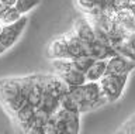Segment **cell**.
Segmentation results:
<instances>
[{"instance_id":"cell-16","label":"cell","mask_w":135,"mask_h":134,"mask_svg":"<svg viewBox=\"0 0 135 134\" xmlns=\"http://www.w3.org/2000/svg\"><path fill=\"white\" fill-rule=\"evenodd\" d=\"M16 0H0V4L2 6H14Z\"/></svg>"},{"instance_id":"cell-10","label":"cell","mask_w":135,"mask_h":134,"mask_svg":"<svg viewBox=\"0 0 135 134\" xmlns=\"http://www.w3.org/2000/svg\"><path fill=\"white\" fill-rule=\"evenodd\" d=\"M107 72V59H96L86 72L87 82H99Z\"/></svg>"},{"instance_id":"cell-18","label":"cell","mask_w":135,"mask_h":134,"mask_svg":"<svg viewBox=\"0 0 135 134\" xmlns=\"http://www.w3.org/2000/svg\"><path fill=\"white\" fill-rule=\"evenodd\" d=\"M115 134H125V131H124V130H122V128H120V130H118V131H117Z\"/></svg>"},{"instance_id":"cell-8","label":"cell","mask_w":135,"mask_h":134,"mask_svg":"<svg viewBox=\"0 0 135 134\" xmlns=\"http://www.w3.org/2000/svg\"><path fill=\"white\" fill-rule=\"evenodd\" d=\"M46 55L49 59H68V47L63 34L58 35L49 43L46 48Z\"/></svg>"},{"instance_id":"cell-5","label":"cell","mask_w":135,"mask_h":134,"mask_svg":"<svg viewBox=\"0 0 135 134\" xmlns=\"http://www.w3.org/2000/svg\"><path fill=\"white\" fill-rule=\"evenodd\" d=\"M27 26H28V16H23L18 21L13 24L3 26V30L0 33V43L4 45V48L10 49L14 47L17 41L21 38V35L24 34Z\"/></svg>"},{"instance_id":"cell-9","label":"cell","mask_w":135,"mask_h":134,"mask_svg":"<svg viewBox=\"0 0 135 134\" xmlns=\"http://www.w3.org/2000/svg\"><path fill=\"white\" fill-rule=\"evenodd\" d=\"M68 92H69L70 98L73 99V102L76 103L80 114H84V113L90 112L89 110V106H87V102H86V98H84L83 85H80V86H68Z\"/></svg>"},{"instance_id":"cell-15","label":"cell","mask_w":135,"mask_h":134,"mask_svg":"<svg viewBox=\"0 0 135 134\" xmlns=\"http://www.w3.org/2000/svg\"><path fill=\"white\" fill-rule=\"evenodd\" d=\"M125 41H127V44L129 45V48L132 49V52L135 54V33L127 37V40H125Z\"/></svg>"},{"instance_id":"cell-12","label":"cell","mask_w":135,"mask_h":134,"mask_svg":"<svg viewBox=\"0 0 135 134\" xmlns=\"http://www.w3.org/2000/svg\"><path fill=\"white\" fill-rule=\"evenodd\" d=\"M40 3L41 0H16L14 7L21 16H28V13L40 6Z\"/></svg>"},{"instance_id":"cell-2","label":"cell","mask_w":135,"mask_h":134,"mask_svg":"<svg viewBox=\"0 0 135 134\" xmlns=\"http://www.w3.org/2000/svg\"><path fill=\"white\" fill-rule=\"evenodd\" d=\"M129 75H117V73H105L100 79L101 90L108 103H115L124 95V90L128 83Z\"/></svg>"},{"instance_id":"cell-1","label":"cell","mask_w":135,"mask_h":134,"mask_svg":"<svg viewBox=\"0 0 135 134\" xmlns=\"http://www.w3.org/2000/svg\"><path fill=\"white\" fill-rule=\"evenodd\" d=\"M31 79L32 73L0 79V104L10 117L28 104V89Z\"/></svg>"},{"instance_id":"cell-17","label":"cell","mask_w":135,"mask_h":134,"mask_svg":"<svg viewBox=\"0 0 135 134\" xmlns=\"http://www.w3.org/2000/svg\"><path fill=\"white\" fill-rule=\"evenodd\" d=\"M6 51H7V49L4 48V45H3L2 43H0V57H2V55H3V54L6 52Z\"/></svg>"},{"instance_id":"cell-19","label":"cell","mask_w":135,"mask_h":134,"mask_svg":"<svg viewBox=\"0 0 135 134\" xmlns=\"http://www.w3.org/2000/svg\"><path fill=\"white\" fill-rule=\"evenodd\" d=\"M56 134H68L66 131H56Z\"/></svg>"},{"instance_id":"cell-13","label":"cell","mask_w":135,"mask_h":134,"mask_svg":"<svg viewBox=\"0 0 135 134\" xmlns=\"http://www.w3.org/2000/svg\"><path fill=\"white\" fill-rule=\"evenodd\" d=\"M94 58L90 57V55H86V57H80V58H76V59H72V62H73V66L76 69H79L80 72H83L84 75H86V72L89 71V68L94 64Z\"/></svg>"},{"instance_id":"cell-4","label":"cell","mask_w":135,"mask_h":134,"mask_svg":"<svg viewBox=\"0 0 135 134\" xmlns=\"http://www.w3.org/2000/svg\"><path fill=\"white\" fill-rule=\"evenodd\" d=\"M80 113L69 112V110H59L54 114L56 131H66L68 134H80Z\"/></svg>"},{"instance_id":"cell-14","label":"cell","mask_w":135,"mask_h":134,"mask_svg":"<svg viewBox=\"0 0 135 134\" xmlns=\"http://www.w3.org/2000/svg\"><path fill=\"white\" fill-rule=\"evenodd\" d=\"M61 109H63V110H69V112H78L79 113V109H78V106H76V103L73 102V99L70 98L69 92H66V93L61 98Z\"/></svg>"},{"instance_id":"cell-6","label":"cell","mask_w":135,"mask_h":134,"mask_svg":"<svg viewBox=\"0 0 135 134\" xmlns=\"http://www.w3.org/2000/svg\"><path fill=\"white\" fill-rule=\"evenodd\" d=\"M83 89H84V98H86L90 112L104 106V104H108L103 90H101L100 82H86L83 85Z\"/></svg>"},{"instance_id":"cell-3","label":"cell","mask_w":135,"mask_h":134,"mask_svg":"<svg viewBox=\"0 0 135 134\" xmlns=\"http://www.w3.org/2000/svg\"><path fill=\"white\" fill-rule=\"evenodd\" d=\"M54 66V73L65 82L66 86H80L84 85L86 75L73 66L72 59H51Z\"/></svg>"},{"instance_id":"cell-7","label":"cell","mask_w":135,"mask_h":134,"mask_svg":"<svg viewBox=\"0 0 135 134\" xmlns=\"http://www.w3.org/2000/svg\"><path fill=\"white\" fill-rule=\"evenodd\" d=\"M135 71V62L118 55H113L107 59V72L105 73H117V75H131Z\"/></svg>"},{"instance_id":"cell-11","label":"cell","mask_w":135,"mask_h":134,"mask_svg":"<svg viewBox=\"0 0 135 134\" xmlns=\"http://www.w3.org/2000/svg\"><path fill=\"white\" fill-rule=\"evenodd\" d=\"M23 17L18 11L16 10L14 6H3L0 9V23L3 26H8V24H13Z\"/></svg>"}]
</instances>
